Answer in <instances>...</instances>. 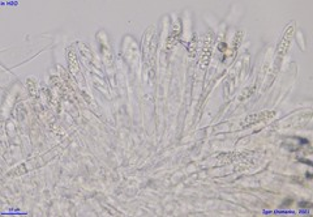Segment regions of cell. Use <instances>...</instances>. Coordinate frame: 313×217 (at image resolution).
<instances>
[{"label": "cell", "instance_id": "6da1fadb", "mask_svg": "<svg viewBox=\"0 0 313 217\" xmlns=\"http://www.w3.org/2000/svg\"><path fill=\"white\" fill-rule=\"evenodd\" d=\"M294 33H295V24L292 22L290 24L284 34L282 36V40L279 42V46H278V50H277V60L280 62V60L283 59L284 55L287 54L288 48H290V44L292 42V37H294Z\"/></svg>", "mask_w": 313, "mask_h": 217}, {"label": "cell", "instance_id": "7a4b0ae2", "mask_svg": "<svg viewBox=\"0 0 313 217\" xmlns=\"http://www.w3.org/2000/svg\"><path fill=\"white\" fill-rule=\"evenodd\" d=\"M275 115L274 111H262V113H257V114L248 115L247 118L244 119V122L241 123V126H248L253 125V123H257L260 121H266V119H272Z\"/></svg>", "mask_w": 313, "mask_h": 217}]
</instances>
